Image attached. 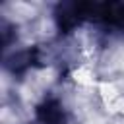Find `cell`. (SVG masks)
<instances>
[{
	"mask_svg": "<svg viewBox=\"0 0 124 124\" xmlns=\"http://www.w3.org/2000/svg\"><path fill=\"white\" fill-rule=\"evenodd\" d=\"M33 54H35V52H31V50H25V52H21V54L14 56L12 70H14V72H21V70H25L27 66H31V64H33Z\"/></svg>",
	"mask_w": 124,
	"mask_h": 124,
	"instance_id": "cell-2",
	"label": "cell"
},
{
	"mask_svg": "<svg viewBox=\"0 0 124 124\" xmlns=\"http://www.w3.org/2000/svg\"><path fill=\"white\" fill-rule=\"evenodd\" d=\"M37 116L43 124H62V120H64L62 108L56 101H45L43 105H39Z\"/></svg>",
	"mask_w": 124,
	"mask_h": 124,
	"instance_id": "cell-1",
	"label": "cell"
}]
</instances>
